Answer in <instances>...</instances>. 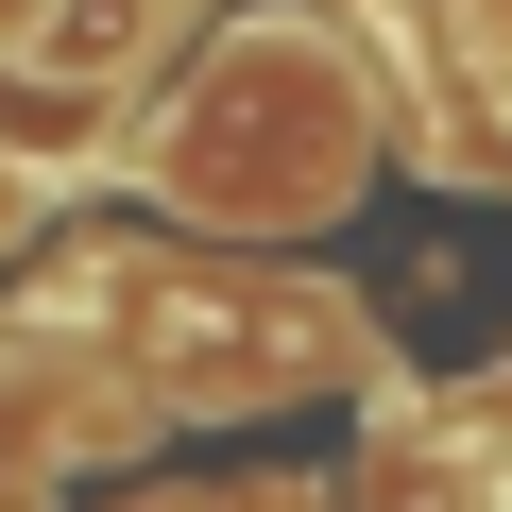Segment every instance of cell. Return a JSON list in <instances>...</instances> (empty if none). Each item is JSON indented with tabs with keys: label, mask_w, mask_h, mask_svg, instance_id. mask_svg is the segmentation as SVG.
<instances>
[{
	"label": "cell",
	"mask_w": 512,
	"mask_h": 512,
	"mask_svg": "<svg viewBox=\"0 0 512 512\" xmlns=\"http://www.w3.org/2000/svg\"><path fill=\"white\" fill-rule=\"evenodd\" d=\"M154 171H171L188 205H239V222H291V205L359 188V137H342L325 52H308V35H239V52H222V69L171 103Z\"/></svg>",
	"instance_id": "cell-1"
},
{
	"label": "cell",
	"mask_w": 512,
	"mask_h": 512,
	"mask_svg": "<svg viewBox=\"0 0 512 512\" xmlns=\"http://www.w3.org/2000/svg\"><path fill=\"white\" fill-rule=\"evenodd\" d=\"M154 35V0H52V18H35V69H69V86H103L120 52Z\"/></svg>",
	"instance_id": "cell-2"
},
{
	"label": "cell",
	"mask_w": 512,
	"mask_h": 512,
	"mask_svg": "<svg viewBox=\"0 0 512 512\" xmlns=\"http://www.w3.org/2000/svg\"><path fill=\"white\" fill-rule=\"evenodd\" d=\"M35 18H52V0H0V52H35Z\"/></svg>",
	"instance_id": "cell-3"
}]
</instances>
